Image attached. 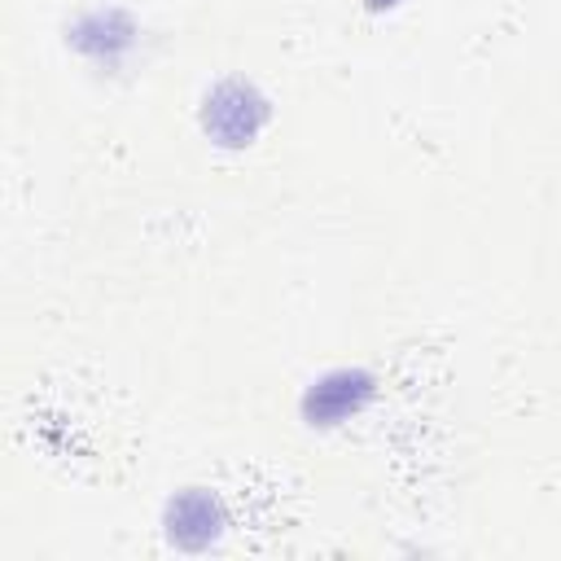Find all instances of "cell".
<instances>
[{
  "label": "cell",
  "mask_w": 561,
  "mask_h": 561,
  "mask_svg": "<svg viewBox=\"0 0 561 561\" xmlns=\"http://www.w3.org/2000/svg\"><path fill=\"white\" fill-rule=\"evenodd\" d=\"M359 394H364V381H359V377H351V373H342V377L324 381V386L311 394V412H316L320 421H333V416L351 412V408L359 403Z\"/></svg>",
  "instance_id": "1"
}]
</instances>
